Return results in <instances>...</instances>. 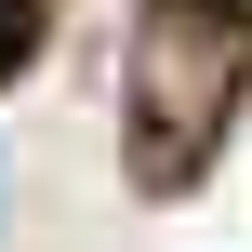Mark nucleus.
Instances as JSON below:
<instances>
[{
	"mask_svg": "<svg viewBox=\"0 0 252 252\" xmlns=\"http://www.w3.org/2000/svg\"><path fill=\"white\" fill-rule=\"evenodd\" d=\"M239 80H252V0H146V27H133V53H120L146 173H186V159L226 133Z\"/></svg>",
	"mask_w": 252,
	"mask_h": 252,
	"instance_id": "obj_1",
	"label": "nucleus"
},
{
	"mask_svg": "<svg viewBox=\"0 0 252 252\" xmlns=\"http://www.w3.org/2000/svg\"><path fill=\"white\" fill-rule=\"evenodd\" d=\"M13 40H27V0H0V53H13Z\"/></svg>",
	"mask_w": 252,
	"mask_h": 252,
	"instance_id": "obj_2",
	"label": "nucleus"
}]
</instances>
